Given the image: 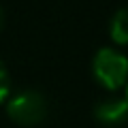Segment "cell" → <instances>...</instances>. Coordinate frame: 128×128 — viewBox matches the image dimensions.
Returning a JSON list of instances; mask_svg holds the SVG:
<instances>
[{
  "label": "cell",
  "instance_id": "2",
  "mask_svg": "<svg viewBox=\"0 0 128 128\" xmlns=\"http://www.w3.org/2000/svg\"><path fill=\"white\" fill-rule=\"evenodd\" d=\"M49 113L47 98L36 90H24L11 96L6 102V115L19 126H36Z\"/></svg>",
  "mask_w": 128,
  "mask_h": 128
},
{
  "label": "cell",
  "instance_id": "3",
  "mask_svg": "<svg viewBox=\"0 0 128 128\" xmlns=\"http://www.w3.org/2000/svg\"><path fill=\"white\" fill-rule=\"evenodd\" d=\"M94 118L102 126H120L128 122V98L126 96H111L94 107Z\"/></svg>",
  "mask_w": 128,
  "mask_h": 128
},
{
  "label": "cell",
  "instance_id": "6",
  "mask_svg": "<svg viewBox=\"0 0 128 128\" xmlns=\"http://www.w3.org/2000/svg\"><path fill=\"white\" fill-rule=\"evenodd\" d=\"M2 24H4V15H2V9H0V28H2Z\"/></svg>",
  "mask_w": 128,
  "mask_h": 128
},
{
  "label": "cell",
  "instance_id": "7",
  "mask_svg": "<svg viewBox=\"0 0 128 128\" xmlns=\"http://www.w3.org/2000/svg\"><path fill=\"white\" fill-rule=\"evenodd\" d=\"M126 98H128V86H126Z\"/></svg>",
  "mask_w": 128,
  "mask_h": 128
},
{
  "label": "cell",
  "instance_id": "5",
  "mask_svg": "<svg viewBox=\"0 0 128 128\" xmlns=\"http://www.w3.org/2000/svg\"><path fill=\"white\" fill-rule=\"evenodd\" d=\"M9 94H11V77H9V70L2 64V60H0V105L9 98Z\"/></svg>",
  "mask_w": 128,
  "mask_h": 128
},
{
  "label": "cell",
  "instance_id": "4",
  "mask_svg": "<svg viewBox=\"0 0 128 128\" xmlns=\"http://www.w3.org/2000/svg\"><path fill=\"white\" fill-rule=\"evenodd\" d=\"M109 36L118 45H128V6L120 9L111 17L109 24Z\"/></svg>",
  "mask_w": 128,
  "mask_h": 128
},
{
  "label": "cell",
  "instance_id": "1",
  "mask_svg": "<svg viewBox=\"0 0 128 128\" xmlns=\"http://www.w3.org/2000/svg\"><path fill=\"white\" fill-rule=\"evenodd\" d=\"M92 75L102 88L120 90L128 83V58L113 47H102L92 60Z\"/></svg>",
  "mask_w": 128,
  "mask_h": 128
}]
</instances>
